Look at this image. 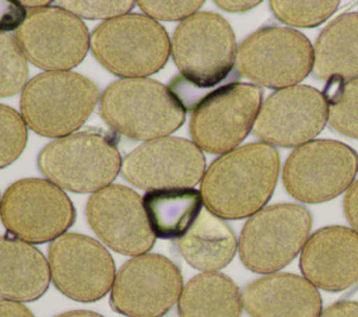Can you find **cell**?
<instances>
[{"label": "cell", "instance_id": "obj_28", "mask_svg": "<svg viewBox=\"0 0 358 317\" xmlns=\"http://www.w3.org/2000/svg\"><path fill=\"white\" fill-rule=\"evenodd\" d=\"M28 138L22 116L0 103V169L13 163L24 151Z\"/></svg>", "mask_w": 358, "mask_h": 317}, {"label": "cell", "instance_id": "obj_34", "mask_svg": "<svg viewBox=\"0 0 358 317\" xmlns=\"http://www.w3.org/2000/svg\"><path fill=\"white\" fill-rule=\"evenodd\" d=\"M0 317H35L32 311L14 300H0Z\"/></svg>", "mask_w": 358, "mask_h": 317}, {"label": "cell", "instance_id": "obj_19", "mask_svg": "<svg viewBox=\"0 0 358 317\" xmlns=\"http://www.w3.org/2000/svg\"><path fill=\"white\" fill-rule=\"evenodd\" d=\"M242 303L252 317H319L322 297L315 285L295 274L264 275L242 290Z\"/></svg>", "mask_w": 358, "mask_h": 317}, {"label": "cell", "instance_id": "obj_31", "mask_svg": "<svg viewBox=\"0 0 358 317\" xmlns=\"http://www.w3.org/2000/svg\"><path fill=\"white\" fill-rule=\"evenodd\" d=\"M27 8L21 1L0 0V34L17 31L27 18Z\"/></svg>", "mask_w": 358, "mask_h": 317}, {"label": "cell", "instance_id": "obj_2", "mask_svg": "<svg viewBox=\"0 0 358 317\" xmlns=\"http://www.w3.org/2000/svg\"><path fill=\"white\" fill-rule=\"evenodd\" d=\"M280 172V155L266 142H253L218 156L201 179L206 208L222 219H242L270 200Z\"/></svg>", "mask_w": 358, "mask_h": 317}, {"label": "cell", "instance_id": "obj_17", "mask_svg": "<svg viewBox=\"0 0 358 317\" xmlns=\"http://www.w3.org/2000/svg\"><path fill=\"white\" fill-rule=\"evenodd\" d=\"M85 212L95 235L120 254L141 256L155 243L143 198L129 187L112 184L95 191L87 202Z\"/></svg>", "mask_w": 358, "mask_h": 317}, {"label": "cell", "instance_id": "obj_12", "mask_svg": "<svg viewBox=\"0 0 358 317\" xmlns=\"http://www.w3.org/2000/svg\"><path fill=\"white\" fill-rule=\"evenodd\" d=\"M182 289L179 267L165 256L145 253L120 267L109 304L127 317H162L179 300Z\"/></svg>", "mask_w": 358, "mask_h": 317}, {"label": "cell", "instance_id": "obj_10", "mask_svg": "<svg viewBox=\"0 0 358 317\" xmlns=\"http://www.w3.org/2000/svg\"><path fill=\"white\" fill-rule=\"evenodd\" d=\"M262 99L263 92L257 85L236 81L208 92L190 117L193 142L210 154L235 149L253 128Z\"/></svg>", "mask_w": 358, "mask_h": 317}, {"label": "cell", "instance_id": "obj_25", "mask_svg": "<svg viewBox=\"0 0 358 317\" xmlns=\"http://www.w3.org/2000/svg\"><path fill=\"white\" fill-rule=\"evenodd\" d=\"M322 94L326 99L330 127L358 140V78H330Z\"/></svg>", "mask_w": 358, "mask_h": 317}, {"label": "cell", "instance_id": "obj_36", "mask_svg": "<svg viewBox=\"0 0 358 317\" xmlns=\"http://www.w3.org/2000/svg\"><path fill=\"white\" fill-rule=\"evenodd\" d=\"M56 317H103L95 311H90V310H73V311H66L62 313Z\"/></svg>", "mask_w": 358, "mask_h": 317}, {"label": "cell", "instance_id": "obj_14", "mask_svg": "<svg viewBox=\"0 0 358 317\" xmlns=\"http://www.w3.org/2000/svg\"><path fill=\"white\" fill-rule=\"evenodd\" d=\"M50 279L67 297L95 302L110 289L116 268L109 251L95 239L80 233H64L49 246Z\"/></svg>", "mask_w": 358, "mask_h": 317}, {"label": "cell", "instance_id": "obj_8", "mask_svg": "<svg viewBox=\"0 0 358 317\" xmlns=\"http://www.w3.org/2000/svg\"><path fill=\"white\" fill-rule=\"evenodd\" d=\"M0 218L10 235L27 243H46L64 235L76 221L67 194L45 179H21L0 200Z\"/></svg>", "mask_w": 358, "mask_h": 317}, {"label": "cell", "instance_id": "obj_35", "mask_svg": "<svg viewBox=\"0 0 358 317\" xmlns=\"http://www.w3.org/2000/svg\"><path fill=\"white\" fill-rule=\"evenodd\" d=\"M215 4L218 7H221L222 10H227V11H232V13H241V11H246V10H250L256 6L260 4V1H246V0H218L215 1Z\"/></svg>", "mask_w": 358, "mask_h": 317}, {"label": "cell", "instance_id": "obj_15", "mask_svg": "<svg viewBox=\"0 0 358 317\" xmlns=\"http://www.w3.org/2000/svg\"><path fill=\"white\" fill-rule=\"evenodd\" d=\"M327 121L323 94L309 85H292L271 94L260 106L253 134L284 148L312 141Z\"/></svg>", "mask_w": 358, "mask_h": 317}, {"label": "cell", "instance_id": "obj_11", "mask_svg": "<svg viewBox=\"0 0 358 317\" xmlns=\"http://www.w3.org/2000/svg\"><path fill=\"white\" fill-rule=\"evenodd\" d=\"M358 173V155L333 140H313L295 148L282 169L285 190L308 204L329 201L345 191Z\"/></svg>", "mask_w": 358, "mask_h": 317}, {"label": "cell", "instance_id": "obj_5", "mask_svg": "<svg viewBox=\"0 0 358 317\" xmlns=\"http://www.w3.org/2000/svg\"><path fill=\"white\" fill-rule=\"evenodd\" d=\"M98 99V87L90 78L73 71H46L25 85L20 108L31 130L60 138L78 131Z\"/></svg>", "mask_w": 358, "mask_h": 317}, {"label": "cell", "instance_id": "obj_9", "mask_svg": "<svg viewBox=\"0 0 358 317\" xmlns=\"http://www.w3.org/2000/svg\"><path fill=\"white\" fill-rule=\"evenodd\" d=\"M312 66L309 39L288 27H263L236 50V71L267 88L292 87L308 77Z\"/></svg>", "mask_w": 358, "mask_h": 317}, {"label": "cell", "instance_id": "obj_22", "mask_svg": "<svg viewBox=\"0 0 358 317\" xmlns=\"http://www.w3.org/2000/svg\"><path fill=\"white\" fill-rule=\"evenodd\" d=\"M312 73L319 80L358 78V13L337 17L320 32Z\"/></svg>", "mask_w": 358, "mask_h": 317}, {"label": "cell", "instance_id": "obj_13", "mask_svg": "<svg viewBox=\"0 0 358 317\" xmlns=\"http://www.w3.org/2000/svg\"><path fill=\"white\" fill-rule=\"evenodd\" d=\"M90 38L83 20L59 6L31 8L15 31L25 59L48 71L78 66L88 52Z\"/></svg>", "mask_w": 358, "mask_h": 317}, {"label": "cell", "instance_id": "obj_18", "mask_svg": "<svg viewBox=\"0 0 358 317\" xmlns=\"http://www.w3.org/2000/svg\"><path fill=\"white\" fill-rule=\"evenodd\" d=\"M299 268L316 288L340 292L358 282V233L345 226H326L305 243Z\"/></svg>", "mask_w": 358, "mask_h": 317}, {"label": "cell", "instance_id": "obj_24", "mask_svg": "<svg viewBox=\"0 0 358 317\" xmlns=\"http://www.w3.org/2000/svg\"><path fill=\"white\" fill-rule=\"evenodd\" d=\"M242 307L239 288L221 272L193 277L178 300L179 317H241Z\"/></svg>", "mask_w": 358, "mask_h": 317}, {"label": "cell", "instance_id": "obj_33", "mask_svg": "<svg viewBox=\"0 0 358 317\" xmlns=\"http://www.w3.org/2000/svg\"><path fill=\"white\" fill-rule=\"evenodd\" d=\"M319 317H358V302L338 300L326 307Z\"/></svg>", "mask_w": 358, "mask_h": 317}, {"label": "cell", "instance_id": "obj_32", "mask_svg": "<svg viewBox=\"0 0 358 317\" xmlns=\"http://www.w3.org/2000/svg\"><path fill=\"white\" fill-rule=\"evenodd\" d=\"M343 207L347 221L358 233V180H354V183L347 189Z\"/></svg>", "mask_w": 358, "mask_h": 317}, {"label": "cell", "instance_id": "obj_21", "mask_svg": "<svg viewBox=\"0 0 358 317\" xmlns=\"http://www.w3.org/2000/svg\"><path fill=\"white\" fill-rule=\"evenodd\" d=\"M176 246L189 265L199 271L215 272L231 263L238 240L232 228L206 208Z\"/></svg>", "mask_w": 358, "mask_h": 317}, {"label": "cell", "instance_id": "obj_29", "mask_svg": "<svg viewBox=\"0 0 358 317\" xmlns=\"http://www.w3.org/2000/svg\"><path fill=\"white\" fill-rule=\"evenodd\" d=\"M59 7L70 11L71 14L77 15L78 18H115L124 14L133 8L134 1L123 0V1H59Z\"/></svg>", "mask_w": 358, "mask_h": 317}, {"label": "cell", "instance_id": "obj_20", "mask_svg": "<svg viewBox=\"0 0 358 317\" xmlns=\"http://www.w3.org/2000/svg\"><path fill=\"white\" fill-rule=\"evenodd\" d=\"M50 281L49 263L34 246L10 236H0V296L6 300L39 299Z\"/></svg>", "mask_w": 358, "mask_h": 317}, {"label": "cell", "instance_id": "obj_23", "mask_svg": "<svg viewBox=\"0 0 358 317\" xmlns=\"http://www.w3.org/2000/svg\"><path fill=\"white\" fill-rule=\"evenodd\" d=\"M201 193L193 187L148 190L143 196V208L155 237L180 239L203 209Z\"/></svg>", "mask_w": 358, "mask_h": 317}, {"label": "cell", "instance_id": "obj_7", "mask_svg": "<svg viewBox=\"0 0 358 317\" xmlns=\"http://www.w3.org/2000/svg\"><path fill=\"white\" fill-rule=\"evenodd\" d=\"M312 228L310 212L298 204L262 208L242 228L238 250L243 265L270 274L288 265L303 249Z\"/></svg>", "mask_w": 358, "mask_h": 317}, {"label": "cell", "instance_id": "obj_1", "mask_svg": "<svg viewBox=\"0 0 358 317\" xmlns=\"http://www.w3.org/2000/svg\"><path fill=\"white\" fill-rule=\"evenodd\" d=\"M171 54L180 75L172 80L169 89L185 109H194L200 91L227 85L235 74V34L220 14L200 11L176 27Z\"/></svg>", "mask_w": 358, "mask_h": 317}, {"label": "cell", "instance_id": "obj_3", "mask_svg": "<svg viewBox=\"0 0 358 317\" xmlns=\"http://www.w3.org/2000/svg\"><path fill=\"white\" fill-rule=\"evenodd\" d=\"M119 138L87 127L49 142L38 156L39 170L60 189L95 193L109 186L122 169Z\"/></svg>", "mask_w": 358, "mask_h": 317}, {"label": "cell", "instance_id": "obj_6", "mask_svg": "<svg viewBox=\"0 0 358 317\" xmlns=\"http://www.w3.org/2000/svg\"><path fill=\"white\" fill-rule=\"evenodd\" d=\"M90 47L106 70L123 78H145L159 71L171 54L168 32L144 14L103 21L91 34Z\"/></svg>", "mask_w": 358, "mask_h": 317}, {"label": "cell", "instance_id": "obj_4", "mask_svg": "<svg viewBox=\"0 0 358 317\" xmlns=\"http://www.w3.org/2000/svg\"><path fill=\"white\" fill-rule=\"evenodd\" d=\"M99 115L115 131L140 141L168 137L185 123L186 109L164 84L151 78H122L99 99Z\"/></svg>", "mask_w": 358, "mask_h": 317}, {"label": "cell", "instance_id": "obj_27", "mask_svg": "<svg viewBox=\"0 0 358 317\" xmlns=\"http://www.w3.org/2000/svg\"><path fill=\"white\" fill-rule=\"evenodd\" d=\"M338 1H270L273 14L291 27H317L337 10Z\"/></svg>", "mask_w": 358, "mask_h": 317}, {"label": "cell", "instance_id": "obj_30", "mask_svg": "<svg viewBox=\"0 0 358 317\" xmlns=\"http://www.w3.org/2000/svg\"><path fill=\"white\" fill-rule=\"evenodd\" d=\"M137 4L151 18L165 21H183L196 14L197 10L203 6V1H138Z\"/></svg>", "mask_w": 358, "mask_h": 317}, {"label": "cell", "instance_id": "obj_16", "mask_svg": "<svg viewBox=\"0 0 358 317\" xmlns=\"http://www.w3.org/2000/svg\"><path fill=\"white\" fill-rule=\"evenodd\" d=\"M122 175L143 190L192 187L206 172L201 149L180 137H162L134 148L122 162Z\"/></svg>", "mask_w": 358, "mask_h": 317}, {"label": "cell", "instance_id": "obj_26", "mask_svg": "<svg viewBox=\"0 0 358 317\" xmlns=\"http://www.w3.org/2000/svg\"><path fill=\"white\" fill-rule=\"evenodd\" d=\"M28 80L27 59L14 36L0 34V98L22 91Z\"/></svg>", "mask_w": 358, "mask_h": 317}]
</instances>
